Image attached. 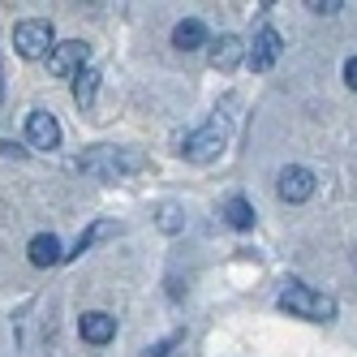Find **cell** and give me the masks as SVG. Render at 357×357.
Listing matches in <instances>:
<instances>
[{
	"label": "cell",
	"instance_id": "1",
	"mask_svg": "<svg viewBox=\"0 0 357 357\" xmlns=\"http://www.w3.org/2000/svg\"><path fill=\"white\" fill-rule=\"evenodd\" d=\"M78 168L86 176H99V181H121V176H130V172H142L146 155L142 151H130V146H95L78 160Z\"/></svg>",
	"mask_w": 357,
	"mask_h": 357
},
{
	"label": "cell",
	"instance_id": "2",
	"mask_svg": "<svg viewBox=\"0 0 357 357\" xmlns=\"http://www.w3.org/2000/svg\"><path fill=\"white\" fill-rule=\"evenodd\" d=\"M280 310H289L293 319H310V323H331L336 319V297L327 293H314L310 284H289L284 293H280Z\"/></svg>",
	"mask_w": 357,
	"mask_h": 357
},
{
	"label": "cell",
	"instance_id": "3",
	"mask_svg": "<svg viewBox=\"0 0 357 357\" xmlns=\"http://www.w3.org/2000/svg\"><path fill=\"white\" fill-rule=\"evenodd\" d=\"M13 47H17V56H26V61L52 56V47H56L52 22H47V17H26V22H17V26H13Z\"/></svg>",
	"mask_w": 357,
	"mask_h": 357
},
{
	"label": "cell",
	"instance_id": "4",
	"mask_svg": "<svg viewBox=\"0 0 357 357\" xmlns=\"http://www.w3.org/2000/svg\"><path fill=\"white\" fill-rule=\"evenodd\" d=\"M224 142H228V125L220 121V116H211L202 130H194L190 138H185V160H194V164H211L220 151H224Z\"/></svg>",
	"mask_w": 357,
	"mask_h": 357
},
{
	"label": "cell",
	"instance_id": "5",
	"mask_svg": "<svg viewBox=\"0 0 357 357\" xmlns=\"http://www.w3.org/2000/svg\"><path fill=\"white\" fill-rule=\"evenodd\" d=\"M86 43L82 39H65V43H56L52 47V56H47V69L56 73V78H78V73L86 69Z\"/></svg>",
	"mask_w": 357,
	"mask_h": 357
},
{
	"label": "cell",
	"instance_id": "6",
	"mask_svg": "<svg viewBox=\"0 0 357 357\" xmlns=\"http://www.w3.org/2000/svg\"><path fill=\"white\" fill-rule=\"evenodd\" d=\"M280 52H284V39H280V31L263 26L259 35H254L250 52H245V65H250L254 73H267V69H271V65L280 61Z\"/></svg>",
	"mask_w": 357,
	"mask_h": 357
},
{
	"label": "cell",
	"instance_id": "7",
	"mask_svg": "<svg viewBox=\"0 0 357 357\" xmlns=\"http://www.w3.org/2000/svg\"><path fill=\"white\" fill-rule=\"evenodd\" d=\"M26 142L35 151H56L61 146V121L52 112H31L26 116Z\"/></svg>",
	"mask_w": 357,
	"mask_h": 357
},
{
	"label": "cell",
	"instance_id": "8",
	"mask_svg": "<svg viewBox=\"0 0 357 357\" xmlns=\"http://www.w3.org/2000/svg\"><path fill=\"white\" fill-rule=\"evenodd\" d=\"M314 185L319 181H314V172L305 164H289L284 172H280V198H284V202H305L314 194Z\"/></svg>",
	"mask_w": 357,
	"mask_h": 357
},
{
	"label": "cell",
	"instance_id": "9",
	"mask_svg": "<svg viewBox=\"0 0 357 357\" xmlns=\"http://www.w3.org/2000/svg\"><path fill=\"white\" fill-rule=\"evenodd\" d=\"M78 331H82L86 344H108V340L116 336V319L104 314V310H86V314L78 319Z\"/></svg>",
	"mask_w": 357,
	"mask_h": 357
},
{
	"label": "cell",
	"instance_id": "10",
	"mask_svg": "<svg viewBox=\"0 0 357 357\" xmlns=\"http://www.w3.org/2000/svg\"><path fill=\"white\" fill-rule=\"evenodd\" d=\"M26 254H31V263H35V267H56V263L65 259V250H61L56 233H39V237H31Z\"/></svg>",
	"mask_w": 357,
	"mask_h": 357
},
{
	"label": "cell",
	"instance_id": "11",
	"mask_svg": "<svg viewBox=\"0 0 357 357\" xmlns=\"http://www.w3.org/2000/svg\"><path fill=\"white\" fill-rule=\"evenodd\" d=\"M211 65L215 69H237L241 65V39L237 35H220V39H211Z\"/></svg>",
	"mask_w": 357,
	"mask_h": 357
},
{
	"label": "cell",
	"instance_id": "12",
	"mask_svg": "<svg viewBox=\"0 0 357 357\" xmlns=\"http://www.w3.org/2000/svg\"><path fill=\"white\" fill-rule=\"evenodd\" d=\"M207 43V26H202L198 17H185L172 26V47H181V52H194V47Z\"/></svg>",
	"mask_w": 357,
	"mask_h": 357
},
{
	"label": "cell",
	"instance_id": "13",
	"mask_svg": "<svg viewBox=\"0 0 357 357\" xmlns=\"http://www.w3.org/2000/svg\"><path fill=\"white\" fill-rule=\"evenodd\" d=\"M95 91H99V73L86 65L78 78H73V104H78V108H91V104H95Z\"/></svg>",
	"mask_w": 357,
	"mask_h": 357
},
{
	"label": "cell",
	"instance_id": "14",
	"mask_svg": "<svg viewBox=\"0 0 357 357\" xmlns=\"http://www.w3.org/2000/svg\"><path fill=\"white\" fill-rule=\"evenodd\" d=\"M224 220L233 224V228H254V207L245 198H228L224 202Z\"/></svg>",
	"mask_w": 357,
	"mask_h": 357
},
{
	"label": "cell",
	"instance_id": "15",
	"mask_svg": "<svg viewBox=\"0 0 357 357\" xmlns=\"http://www.w3.org/2000/svg\"><path fill=\"white\" fill-rule=\"evenodd\" d=\"M112 233H116V224H91L86 233L78 237V245H73V250H65V259H78L82 250H91V245H95L99 237H112Z\"/></svg>",
	"mask_w": 357,
	"mask_h": 357
},
{
	"label": "cell",
	"instance_id": "16",
	"mask_svg": "<svg viewBox=\"0 0 357 357\" xmlns=\"http://www.w3.org/2000/svg\"><path fill=\"white\" fill-rule=\"evenodd\" d=\"M160 224L168 228V233H176V228H181V211H176L172 202H164V207H160Z\"/></svg>",
	"mask_w": 357,
	"mask_h": 357
},
{
	"label": "cell",
	"instance_id": "17",
	"mask_svg": "<svg viewBox=\"0 0 357 357\" xmlns=\"http://www.w3.org/2000/svg\"><path fill=\"white\" fill-rule=\"evenodd\" d=\"M176 340H181V336H168V340H160V344H151V349H146L142 357H168V349H172Z\"/></svg>",
	"mask_w": 357,
	"mask_h": 357
},
{
	"label": "cell",
	"instance_id": "18",
	"mask_svg": "<svg viewBox=\"0 0 357 357\" xmlns=\"http://www.w3.org/2000/svg\"><path fill=\"white\" fill-rule=\"evenodd\" d=\"M310 9H314V13H336V9H344V5H340V0H310Z\"/></svg>",
	"mask_w": 357,
	"mask_h": 357
},
{
	"label": "cell",
	"instance_id": "19",
	"mask_svg": "<svg viewBox=\"0 0 357 357\" xmlns=\"http://www.w3.org/2000/svg\"><path fill=\"white\" fill-rule=\"evenodd\" d=\"M344 82L357 91V56H349V61H344Z\"/></svg>",
	"mask_w": 357,
	"mask_h": 357
},
{
	"label": "cell",
	"instance_id": "20",
	"mask_svg": "<svg viewBox=\"0 0 357 357\" xmlns=\"http://www.w3.org/2000/svg\"><path fill=\"white\" fill-rule=\"evenodd\" d=\"M0 99H5V82H0Z\"/></svg>",
	"mask_w": 357,
	"mask_h": 357
}]
</instances>
